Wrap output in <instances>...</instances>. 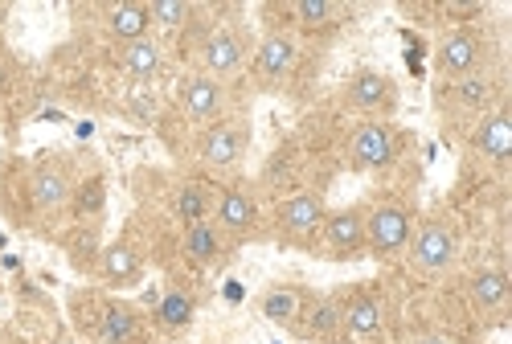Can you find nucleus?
I'll list each match as a JSON object with an SVG mask.
<instances>
[{
    "instance_id": "obj_8",
    "label": "nucleus",
    "mask_w": 512,
    "mask_h": 344,
    "mask_svg": "<svg viewBox=\"0 0 512 344\" xmlns=\"http://www.w3.org/2000/svg\"><path fill=\"white\" fill-rule=\"evenodd\" d=\"M480 54H484V41H480V33H472V29H459V33H451V37H443V46H439L435 62H439V70H443V74L463 78L467 70H472V66L480 62Z\"/></svg>"
},
{
    "instance_id": "obj_10",
    "label": "nucleus",
    "mask_w": 512,
    "mask_h": 344,
    "mask_svg": "<svg viewBox=\"0 0 512 344\" xmlns=\"http://www.w3.org/2000/svg\"><path fill=\"white\" fill-rule=\"evenodd\" d=\"M472 144H476L488 160H508V156H512V123H508V115H504V111H488V115L480 119V127H476Z\"/></svg>"
},
{
    "instance_id": "obj_12",
    "label": "nucleus",
    "mask_w": 512,
    "mask_h": 344,
    "mask_svg": "<svg viewBox=\"0 0 512 344\" xmlns=\"http://www.w3.org/2000/svg\"><path fill=\"white\" fill-rule=\"evenodd\" d=\"M99 271H103V279L115 283V287H132V283L140 279V254L127 246V242H111V246H103Z\"/></svg>"
},
{
    "instance_id": "obj_4",
    "label": "nucleus",
    "mask_w": 512,
    "mask_h": 344,
    "mask_svg": "<svg viewBox=\"0 0 512 344\" xmlns=\"http://www.w3.org/2000/svg\"><path fill=\"white\" fill-rule=\"evenodd\" d=\"M324 218H328V209L320 193H295L275 209V222L287 238H312L324 226Z\"/></svg>"
},
{
    "instance_id": "obj_13",
    "label": "nucleus",
    "mask_w": 512,
    "mask_h": 344,
    "mask_svg": "<svg viewBox=\"0 0 512 344\" xmlns=\"http://www.w3.org/2000/svg\"><path fill=\"white\" fill-rule=\"evenodd\" d=\"M349 103H353V107H361V111L390 107V103H394L390 78H386V74H377V70H361V74L349 82Z\"/></svg>"
},
{
    "instance_id": "obj_25",
    "label": "nucleus",
    "mask_w": 512,
    "mask_h": 344,
    "mask_svg": "<svg viewBox=\"0 0 512 344\" xmlns=\"http://www.w3.org/2000/svg\"><path fill=\"white\" fill-rule=\"evenodd\" d=\"M295 17L304 25H332V21L345 17V5H336V0H300V5H295Z\"/></svg>"
},
{
    "instance_id": "obj_14",
    "label": "nucleus",
    "mask_w": 512,
    "mask_h": 344,
    "mask_svg": "<svg viewBox=\"0 0 512 344\" xmlns=\"http://www.w3.org/2000/svg\"><path fill=\"white\" fill-rule=\"evenodd\" d=\"M29 193H33V205L37 209H58L70 201V177L62 168H37L33 177H29Z\"/></svg>"
},
{
    "instance_id": "obj_19",
    "label": "nucleus",
    "mask_w": 512,
    "mask_h": 344,
    "mask_svg": "<svg viewBox=\"0 0 512 344\" xmlns=\"http://www.w3.org/2000/svg\"><path fill=\"white\" fill-rule=\"evenodd\" d=\"M381 304L377 299H353V304L340 312V324H345L353 336H377L381 332Z\"/></svg>"
},
{
    "instance_id": "obj_24",
    "label": "nucleus",
    "mask_w": 512,
    "mask_h": 344,
    "mask_svg": "<svg viewBox=\"0 0 512 344\" xmlns=\"http://www.w3.org/2000/svg\"><path fill=\"white\" fill-rule=\"evenodd\" d=\"M177 218H181L185 226L209 222V201H205V193H201L197 185H185V189L177 193Z\"/></svg>"
},
{
    "instance_id": "obj_23",
    "label": "nucleus",
    "mask_w": 512,
    "mask_h": 344,
    "mask_svg": "<svg viewBox=\"0 0 512 344\" xmlns=\"http://www.w3.org/2000/svg\"><path fill=\"white\" fill-rule=\"evenodd\" d=\"M156 320L164 324V328H189V320H193V299L185 295V291H168L164 299H160V308H156Z\"/></svg>"
},
{
    "instance_id": "obj_2",
    "label": "nucleus",
    "mask_w": 512,
    "mask_h": 344,
    "mask_svg": "<svg viewBox=\"0 0 512 344\" xmlns=\"http://www.w3.org/2000/svg\"><path fill=\"white\" fill-rule=\"evenodd\" d=\"M398 156V136L386 123H361L349 136V160L357 168H390Z\"/></svg>"
},
{
    "instance_id": "obj_26",
    "label": "nucleus",
    "mask_w": 512,
    "mask_h": 344,
    "mask_svg": "<svg viewBox=\"0 0 512 344\" xmlns=\"http://www.w3.org/2000/svg\"><path fill=\"white\" fill-rule=\"evenodd\" d=\"M455 95H459L463 107L484 111V107L492 103V82H488V78H476V74H463V78L455 82Z\"/></svg>"
},
{
    "instance_id": "obj_29",
    "label": "nucleus",
    "mask_w": 512,
    "mask_h": 344,
    "mask_svg": "<svg viewBox=\"0 0 512 344\" xmlns=\"http://www.w3.org/2000/svg\"><path fill=\"white\" fill-rule=\"evenodd\" d=\"M127 103H132V111H136L140 119H152V111H156V99H152V91H148V82H136L132 95H127Z\"/></svg>"
},
{
    "instance_id": "obj_31",
    "label": "nucleus",
    "mask_w": 512,
    "mask_h": 344,
    "mask_svg": "<svg viewBox=\"0 0 512 344\" xmlns=\"http://www.w3.org/2000/svg\"><path fill=\"white\" fill-rule=\"evenodd\" d=\"M422 344H443V340H422Z\"/></svg>"
},
{
    "instance_id": "obj_1",
    "label": "nucleus",
    "mask_w": 512,
    "mask_h": 344,
    "mask_svg": "<svg viewBox=\"0 0 512 344\" xmlns=\"http://www.w3.org/2000/svg\"><path fill=\"white\" fill-rule=\"evenodd\" d=\"M365 246L377 258H390L410 246V213L402 205H377L365 218Z\"/></svg>"
},
{
    "instance_id": "obj_9",
    "label": "nucleus",
    "mask_w": 512,
    "mask_h": 344,
    "mask_svg": "<svg viewBox=\"0 0 512 344\" xmlns=\"http://www.w3.org/2000/svg\"><path fill=\"white\" fill-rule=\"evenodd\" d=\"M222 82L218 78H209V74H197L185 82V115L197 119V123H209V119H218L222 115Z\"/></svg>"
},
{
    "instance_id": "obj_7",
    "label": "nucleus",
    "mask_w": 512,
    "mask_h": 344,
    "mask_svg": "<svg viewBox=\"0 0 512 344\" xmlns=\"http://www.w3.org/2000/svg\"><path fill=\"white\" fill-rule=\"evenodd\" d=\"M246 58V37L234 33V29H218V33H209L205 37V46H201V62H205V74H230L238 70Z\"/></svg>"
},
{
    "instance_id": "obj_5",
    "label": "nucleus",
    "mask_w": 512,
    "mask_h": 344,
    "mask_svg": "<svg viewBox=\"0 0 512 344\" xmlns=\"http://www.w3.org/2000/svg\"><path fill=\"white\" fill-rule=\"evenodd\" d=\"M246 148V127L238 123H213L209 132L197 140V152L209 168H230Z\"/></svg>"
},
{
    "instance_id": "obj_22",
    "label": "nucleus",
    "mask_w": 512,
    "mask_h": 344,
    "mask_svg": "<svg viewBox=\"0 0 512 344\" xmlns=\"http://www.w3.org/2000/svg\"><path fill=\"white\" fill-rule=\"evenodd\" d=\"M504 295H508V275L504 271H480L472 279V299L480 308H500Z\"/></svg>"
},
{
    "instance_id": "obj_6",
    "label": "nucleus",
    "mask_w": 512,
    "mask_h": 344,
    "mask_svg": "<svg viewBox=\"0 0 512 344\" xmlns=\"http://www.w3.org/2000/svg\"><path fill=\"white\" fill-rule=\"evenodd\" d=\"M320 230H324V242L332 246V254H340V258H353L365 250V218L357 209L328 213Z\"/></svg>"
},
{
    "instance_id": "obj_11",
    "label": "nucleus",
    "mask_w": 512,
    "mask_h": 344,
    "mask_svg": "<svg viewBox=\"0 0 512 344\" xmlns=\"http://www.w3.org/2000/svg\"><path fill=\"white\" fill-rule=\"evenodd\" d=\"M254 222H259V205H254L250 193L226 189V193L218 197V226H222V230L246 234V230H254Z\"/></svg>"
},
{
    "instance_id": "obj_3",
    "label": "nucleus",
    "mask_w": 512,
    "mask_h": 344,
    "mask_svg": "<svg viewBox=\"0 0 512 344\" xmlns=\"http://www.w3.org/2000/svg\"><path fill=\"white\" fill-rule=\"evenodd\" d=\"M455 230L443 226V222H426L414 238H410V258H414V267L418 271H447L455 263Z\"/></svg>"
},
{
    "instance_id": "obj_27",
    "label": "nucleus",
    "mask_w": 512,
    "mask_h": 344,
    "mask_svg": "<svg viewBox=\"0 0 512 344\" xmlns=\"http://www.w3.org/2000/svg\"><path fill=\"white\" fill-rule=\"evenodd\" d=\"M189 13H193L189 0H152L148 5V17L156 25H168V29H177L181 21H189Z\"/></svg>"
},
{
    "instance_id": "obj_20",
    "label": "nucleus",
    "mask_w": 512,
    "mask_h": 344,
    "mask_svg": "<svg viewBox=\"0 0 512 344\" xmlns=\"http://www.w3.org/2000/svg\"><path fill=\"white\" fill-rule=\"evenodd\" d=\"M136 332V312L127 304H111L103 308V324H99V340L103 344H127Z\"/></svg>"
},
{
    "instance_id": "obj_28",
    "label": "nucleus",
    "mask_w": 512,
    "mask_h": 344,
    "mask_svg": "<svg viewBox=\"0 0 512 344\" xmlns=\"http://www.w3.org/2000/svg\"><path fill=\"white\" fill-rule=\"evenodd\" d=\"M308 332L312 336H336L340 332V308L332 299H320V304L308 312Z\"/></svg>"
},
{
    "instance_id": "obj_17",
    "label": "nucleus",
    "mask_w": 512,
    "mask_h": 344,
    "mask_svg": "<svg viewBox=\"0 0 512 344\" xmlns=\"http://www.w3.org/2000/svg\"><path fill=\"white\" fill-rule=\"evenodd\" d=\"M107 25L119 41H140V37H148L152 17H148V5H132V0H127V5H115L107 13Z\"/></svg>"
},
{
    "instance_id": "obj_30",
    "label": "nucleus",
    "mask_w": 512,
    "mask_h": 344,
    "mask_svg": "<svg viewBox=\"0 0 512 344\" xmlns=\"http://www.w3.org/2000/svg\"><path fill=\"white\" fill-rule=\"evenodd\" d=\"M99 205H103V181L91 177L87 185H82V193H78V213H95Z\"/></svg>"
},
{
    "instance_id": "obj_16",
    "label": "nucleus",
    "mask_w": 512,
    "mask_h": 344,
    "mask_svg": "<svg viewBox=\"0 0 512 344\" xmlns=\"http://www.w3.org/2000/svg\"><path fill=\"white\" fill-rule=\"evenodd\" d=\"M123 70L132 74L136 82H152L156 70H160V46H156L152 37L127 41V50H123Z\"/></svg>"
},
{
    "instance_id": "obj_18",
    "label": "nucleus",
    "mask_w": 512,
    "mask_h": 344,
    "mask_svg": "<svg viewBox=\"0 0 512 344\" xmlns=\"http://www.w3.org/2000/svg\"><path fill=\"white\" fill-rule=\"evenodd\" d=\"M185 254L197 258V263H213L222 254V234L213 222H197V226H185Z\"/></svg>"
},
{
    "instance_id": "obj_15",
    "label": "nucleus",
    "mask_w": 512,
    "mask_h": 344,
    "mask_svg": "<svg viewBox=\"0 0 512 344\" xmlns=\"http://www.w3.org/2000/svg\"><path fill=\"white\" fill-rule=\"evenodd\" d=\"M254 66H259V74L263 78H283L291 66H295V41L291 37H267L263 46H259V54H254Z\"/></svg>"
},
{
    "instance_id": "obj_21",
    "label": "nucleus",
    "mask_w": 512,
    "mask_h": 344,
    "mask_svg": "<svg viewBox=\"0 0 512 344\" xmlns=\"http://www.w3.org/2000/svg\"><path fill=\"white\" fill-rule=\"evenodd\" d=\"M263 316L271 320V324H291L295 316H300V291H291V287H271L267 295H263Z\"/></svg>"
}]
</instances>
